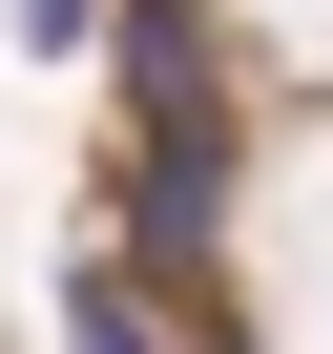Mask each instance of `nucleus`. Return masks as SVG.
<instances>
[{"mask_svg": "<svg viewBox=\"0 0 333 354\" xmlns=\"http://www.w3.org/2000/svg\"><path fill=\"white\" fill-rule=\"evenodd\" d=\"M104 42V0H21V63H84Z\"/></svg>", "mask_w": 333, "mask_h": 354, "instance_id": "obj_1", "label": "nucleus"}]
</instances>
